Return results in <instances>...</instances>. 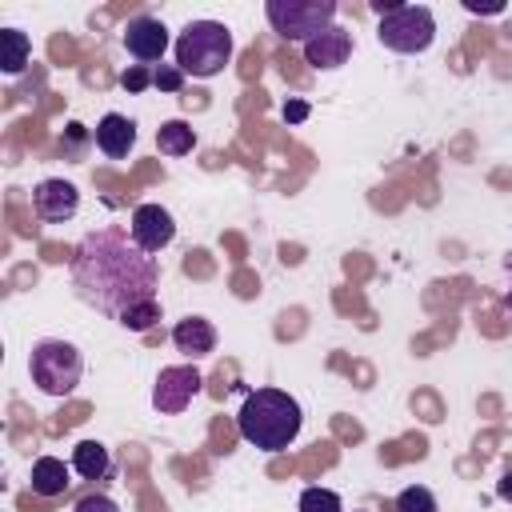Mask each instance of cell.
Masks as SVG:
<instances>
[{
  "instance_id": "cell-15",
  "label": "cell",
  "mask_w": 512,
  "mask_h": 512,
  "mask_svg": "<svg viewBox=\"0 0 512 512\" xmlns=\"http://www.w3.org/2000/svg\"><path fill=\"white\" fill-rule=\"evenodd\" d=\"M0 48H4V56H0L4 72H8V76H20V72L28 68V56H32L28 36H24L20 28H4V32H0Z\"/></svg>"
},
{
  "instance_id": "cell-18",
  "label": "cell",
  "mask_w": 512,
  "mask_h": 512,
  "mask_svg": "<svg viewBox=\"0 0 512 512\" xmlns=\"http://www.w3.org/2000/svg\"><path fill=\"white\" fill-rule=\"evenodd\" d=\"M396 512H436V496L424 484H408L396 496Z\"/></svg>"
},
{
  "instance_id": "cell-3",
  "label": "cell",
  "mask_w": 512,
  "mask_h": 512,
  "mask_svg": "<svg viewBox=\"0 0 512 512\" xmlns=\"http://www.w3.org/2000/svg\"><path fill=\"white\" fill-rule=\"evenodd\" d=\"M232 60V32L220 20H192L176 40V68L188 76H216Z\"/></svg>"
},
{
  "instance_id": "cell-22",
  "label": "cell",
  "mask_w": 512,
  "mask_h": 512,
  "mask_svg": "<svg viewBox=\"0 0 512 512\" xmlns=\"http://www.w3.org/2000/svg\"><path fill=\"white\" fill-rule=\"evenodd\" d=\"M120 84H124L128 92H140V88H148V84H152V72H148L144 64H132V68L120 76Z\"/></svg>"
},
{
  "instance_id": "cell-1",
  "label": "cell",
  "mask_w": 512,
  "mask_h": 512,
  "mask_svg": "<svg viewBox=\"0 0 512 512\" xmlns=\"http://www.w3.org/2000/svg\"><path fill=\"white\" fill-rule=\"evenodd\" d=\"M72 284L84 304L120 320L128 308L156 300L152 292L160 284V264L132 240V232L96 228L72 252Z\"/></svg>"
},
{
  "instance_id": "cell-12",
  "label": "cell",
  "mask_w": 512,
  "mask_h": 512,
  "mask_svg": "<svg viewBox=\"0 0 512 512\" xmlns=\"http://www.w3.org/2000/svg\"><path fill=\"white\" fill-rule=\"evenodd\" d=\"M132 144H136V124H132L128 116L108 112V116L96 124V148H100L104 156L120 160V156H128V152H132Z\"/></svg>"
},
{
  "instance_id": "cell-13",
  "label": "cell",
  "mask_w": 512,
  "mask_h": 512,
  "mask_svg": "<svg viewBox=\"0 0 512 512\" xmlns=\"http://www.w3.org/2000/svg\"><path fill=\"white\" fill-rule=\"evenodd\" d=\"M172 344H176L188 360L208 356V352L216 348V328H212L204 316H188V320H180V324L172 328Z\"/></svg>"
},
{
  "instance_id": "cell-9",
  "label": "cell",
  "mask_w": 512,
  "mask_h": 512,
  "mask_svg": "<svg viewBox=\"0 0 512 512\" xmlns=\"http://www.w3.org/2000/svg\"><path fill=\"white\" fill-rule=\"evenodd\" d=\"M32 208H36L40 220H48V224H64V220L76 216V208H80V192H76L68 180H40V184L32 188Z\"/></svg>"
},
{
  "instance_id": "cell-26",
  "label": "cell",
  "mask_w": 512,
  "mask_h": 512,
  "mask_svg": "<svg viewBox=\"0 0 512 512\" xmlns=\"http://www.w3.org/2000/svg\"><path fill=\"white\" fill-rule=\"evenodd\" d=\"M508 312H512V296H508Z\"/></svg>"
},
{
  "instance_id": "cell-6",
  "label": "cell",
  "mask_w": 512,
  "mask_h": 512,
  "mask_svg": "<svg viewBox=\"0 0 512 512\" xmlns=\"http://www.w3.org/2000/svg\"><path fill=\"white\" fill-rule=\"evenodd\" d=\"M264 16H268V24H272L276 36L308 44L312 36H320L324 28H332L336 0H268L264 4Z\"/></svg>"
},
{
  "instance_id": "cell-16",
  "label": "cell",
  "mask_w": 512,
  "mask_h": 512,
  "mask_svg": "<svg viewBox=\"0 0 512 512\" xmlns=\"http://www.w3.org/2000/svg\"><path fill=\"white\" fill-rule=\"evenodd\" d=\"M156 148H160L164 156H184V152L196 148V132H192L184 120H164V124L156 128Z\"/></svg>"
},
{
  "instance_id": "cell-8",
  "label": "cell",
  "mask_w": 512,
  "mask_h": 512,
  "mask_svg": "<svg viewBox=\"0 0 512 512\" xmlns=\"http://www.w3.org/2000/svg\"><path fill=\"white\" fill-rule=\"evenodd\" d=\"M128 232H132V240H136L144 252H160V248L172 244V236H176V220H172V212L160 208V204H140V208L132 212Z\"/></svg>"
},
{
  "instance_id": "cell-25",
  "label": "cell",
  "mask_w": 512,
  "mask_h": 512,
  "mask_svg": "<svg viewBox=\"0 0 512 512\" xmlns=\"http://www.w3.org/2000/svg\"><path fill=\"white\" fill-rule=\"evenodd\" d=\"M496 492H500V500H512V472H508V476L496 484Z\"/></svg>"
},
{
  "instance_id": "cell-2",
  "label": "cell",
  "mask_w": 512,
  "mask_h": 512,
  "mask_svg": "<svg viewBox=\"0 0 512 512\" xmlns=\"http://www.w3.org/2000/svg\"><path fill=\"white\" fill-rule=\"evenodd\" d=\"M300 424H304V412L300 404L280 392V388H256L248 392L240 416H236V428L248 444H256L260 452H284L296 436H300Z\"/></svg>"
},
{
  "instance_id": "cell-24",
  "label": "cell",
  "mask_w": 512,
  "mask_h": 512,
  "mask_svg": "<svg viewBox=\"0 0 512 512\" xmlns=\"http://www.w3.org/2000/svg\"><path fill=\"white\" fill-rule=\"evenodd\" d=\"M304 116H308V104H304V100H288V104H284V120H288V124H300Z\"/></svg>"
},
{
  "instance_id": "cell-11",
  "label": "cell",
  "mask_w": 512,
  "mask_h": 512,
  "mask_svg": "<svg viewBox=\"0 0 512 512\" xmlns=\"http://www.w3.org/2000/svg\"><path fill=\"white\" fill-rule=\"evenodd\" d=\"M348 56H352V32H348V28H340V24L324 28L320 36H312V40L304 44V60H308L312 68H320V72L340 68Z\"/></svg>"
},
{
  "instance_id": "cell-4",
  "label": "cell",
  "mask_w": 512,
  "mask_h": 512,
  "mask_svg": "<svg viewBox=\"0 0 512 512\" xmlns=\"http://www.w3.org/2000/svg\"><path fill=\"white\" fill-rule=\"evenodd\" d=\"M380 12V44L392 52H424L436 36V16L424 4H400V0H372Z\"/></svg>"
},
{
  "instance_id": "cell-10",
  "label": "cell",
  "mask_w": 512,
  "mask_h": 512,
  "mask_svg": "<svg viewBox=\"0 0 512 512\" xmlns=\"http://www.w3.org/2000/svg\"><path fill=\"white\" fill-rule=\"evenodd\" d=\"M124 48H128V56L152 64V60H160L168 52V28L156 16H136L124 28Z\"/></svg>"
},
{
  "instance_id": "cell-21",
  "label": "cell",
  "mask_w": 512,
  "mask_h": 512,
  "mask_svg": "<svg viewBox=\"0 0 512 512\" xmlns=\"http://www.w3.org/2000/svg\"><path fill=\"white\" fill-rule=\"evenodd\" d=\"M152 84H156V88H164V92H180V84H184V72H180L176 64H160V68L152 72Z\"/></svg>"
},
{
  "instance_id": "cell-17",
  "label": "cell",
  "mask_w": 512,
  "mask_h": 512,
  "mask_svg": "<svg viewBox=\"0 0 512 512\" xmlns=\"http://www.w3.org/2000/svg\"><path fill=\"white\" fill-rule=\"evenodd\" d=\"M72 468L84 480H104V472H108V448L96 444V440H80L76 452H72Z\"/></svg>"
},
{
  "instance_id": "cell-23",
  "label": "cell",
  "mask_w": 512,
  "mask_h": 512,
  "mask_svg": "<svg viewBox=\"0 0 512 512\" xmlns=\"http://www.w3.org/2000/svg\"><path fill=\"white\" fill-rule=\"evenodd\" d=\"M72 512H120V508H116V500H108L104 492H92V496H84Z\"/></svg>"
},
{
  "instance_id": "cell-19",
  "label": "cell",
  "mask_w": 512,
  "mask_h": 512,
  "mask_svg": "<svg viewBox=\"0 0 512 512\" xmlns=\"http://www.w3.org/2000/svg\"><path fill=\"white\" fill-rule=\"evenodd\" d=\"M300 512H344V508H340V496L332 488H304Z\"/></svg>"
},
{
  "instance_id": "cell-7",
  "label": "cell",
  "mask_w": 512,
  "mask_h": 512,
  "mask_svg": "<svg viewBox=\"0 0 512 512\" xmlns=\"http://www.w3.org/2000/svg\"><path fill=\"white\" fill-rule=\"evenodd\" d=\"M200 388H204V380L192 364H172V368H160L156 388H152V404H156V412L176 416L200 396Z\"/></svg>"
},
{
  "instance_id": "cell-5",
  "label": "cell",
  "mask_w": 512,
  "mask_h": 512,
  "mask_svg": "<svg viewBox=\"0 0 512 512\" xmlns=\"http://www.w3.org/2000/svg\"><path fill=\"white\" fill-rule=\"evenodd\" d=\"M28 372H32V384L48 396H68L76 392L80 384V372H84V360L76 352V344L68 340H40L32 348V360H28Z\"/></svg>"
},
{
  "instance_id": "cell-20",
  "label": "cell",
  "mask_w": 512,
  "mask_h": 512,
  "mask_svg": "<svg viewBox=\"0 0 512 512\" xmlns=\"http://www.w3.org/2000/svg\"><path fill=\"white\" fill-rule=\"evenodd\" d=\"M156 320H160L156 300H144V304H136V308H128V312L120 316V324H124V328H132V332H148Z\"/></svg>"
},
{
  "instance_id": "cell-14",
  "label": "cell",
  "mask_w": 512,
  "mask_h": 512,
  "mask_svg": "<svg viewBox=\"0 0 512 512\" xmlns=\"http://www.w3.org/2000/svg\"><path fill=\"white\" fill-rule=\"evenodd\" d=\"M68 484H72V480H68V464H64V460L40 456V460L32 464V492H36V496H60Z\"/></svg>"
}]
</instances>
